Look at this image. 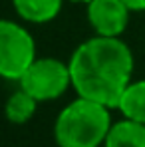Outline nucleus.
<instances>
[{"label": "nucleus", "instance_id": "20e7f679", "mask_svg": "<svg viewBox=\"0 0 145 147\" xmlns=\"http://www.w3.org/2000/svg\"><path fill=\"white\" fill-rule=\"evenodd\" d=\"M18 82L20 88L38 101L58 99L72 86L70 64L58 58H36Z\"/></svg>", "mask_w": 145, "mask_h": 147}, {"label": "nucleus", "instance_id": "f03ea898", "mask_svg": "<svg viewBox=\"0 0 145 147\" xmlns=\"http://www.w3.org/2000/svg\"><path fill=\"white\" fill-rule=\"evenodd\" d=\"M111 127L109 107L80 98L68 103L54 123L58 147H99Z\"/></svg>", "mask_w": 145, "mask_h": 147}, {"label": "nucleus", "instance_id": "1a4fd4ad", "mask_svg": "<svg viewBox=\"0 0 145 147\" xmlns=\"http://www.w3.org/2000/svg\"><path fill=\"white\" fill-rule=\"evenodd\" d=\"M38 99H34L28 92H24L22 88L16 90L14 94H10V98L6 99V105H4V113H6V119L14 125H22V123L30 121L36 113V107H38Z\"/></svg>", "mask_w": 145, "mask_h": 147}, {"label": "nucleus", "instance_id": "423d86ee", "mask_svg": "<svg viewBox=\"0 0 145 147\" xmlns=\"http://www.w3.org/2000/svg\"><path fill=\"white\" fill-rule=\"evenodd\" d=\"M103 147H145V123L129 117L111 123Z\"/></svg>", "mask_w": 145, "mask_h": 147}, {"label": "nucleus", "instance_id": "0eeeda50", "mask_svg": "<svg viewBox=\"0 0 145 147\" xmlns=\"http://www.w3.org/2000/svg\"><path fill=\"white\" fill-rule=\"evenodd\" d=\"M12 4L16 14L26 22L46 24L60 14L64 0H12Z\"/></svg>", "mask_w": 145, "mask_h": 147}, {"label": "nucleus", "instance_id": "7ed1b4c3", "mask_svg": "<svg viewBox=\"0 0 145 147\" xmlns=\"http://www.w3.org/2000/svg\"><path fill=\"white\" fill-rule=\"evenodd\" d=\"M36 60V42L24 26L0 18V78L20 80Z\"/></svg>", "mask_w": 145, "mask_h": 147}, {"label": "nucleus", "instance_id": "6e6552de", "mask_svg": "<svg viewBox=\"0 0 145 147\" xmlns=\"http://www.w3.org/2000/svg\"><path fill=\"white\" fill-rule=\"evenodd\" d=\"M117 109L123 113V117L145 123V80L129 82L119 99Z\"/></svg>", "mask_w": 145, "mask_h": 147}, {"label": "nucleus", "instance_id": "f257e3e1", "mask_svg": "<svg viewBox=\"0 0 145 147\" xmlns=\"http://www.w3.org/2000/svg\"><path fill=\"white\" fill-rule=\"evenodd\" d=\"M72 88L80 98L117 109L133 74V54L119 38L94 36L80 44L70 58Z\"/></svg>", "mask_w": 145, "mask_h": 147}, {"label": "nucleus", "instance_id": "9d476101", "mask_svg": "<svg viewBox=\"0 0 145 147\" xmlns=\"http://www.w3.org/2000/svg\"><path fill=\"white\" fill-rule=\"evenodd\" d=\"M123 2L131 12H143L145 10V0H123Z\"/></svg>", "mask_w": 145, "mask_h": 147}, {"label": "nucleus", "instance_id": "9b49d317", "mask_svg": "<svg viewBox=\"0 0 145 147\" xmlns=\"http://www.w3.org/2000/svg\"><path fill=\"white\" fill-rule=\"evenodd\" d=\"M72 2H86V4H88L90 0H72Z\"/></svg>", "mask_w": 145, "mask_h": 147}, {"label": "nucleus", "instance_id": "39448f33", "mask_svg": "<svg viewBox=\"0 0 145 147\" xmlns=\"http://www.w3.org/2000/svg\"><path fill=\"white\" fill-rule=\"evenodd\" d=\"M129 8L123 0H90L88 22L97 36L119 38L129 24Z\"/></svg>", "mask_w": 145, "mask_h": 147}]
</instances>
